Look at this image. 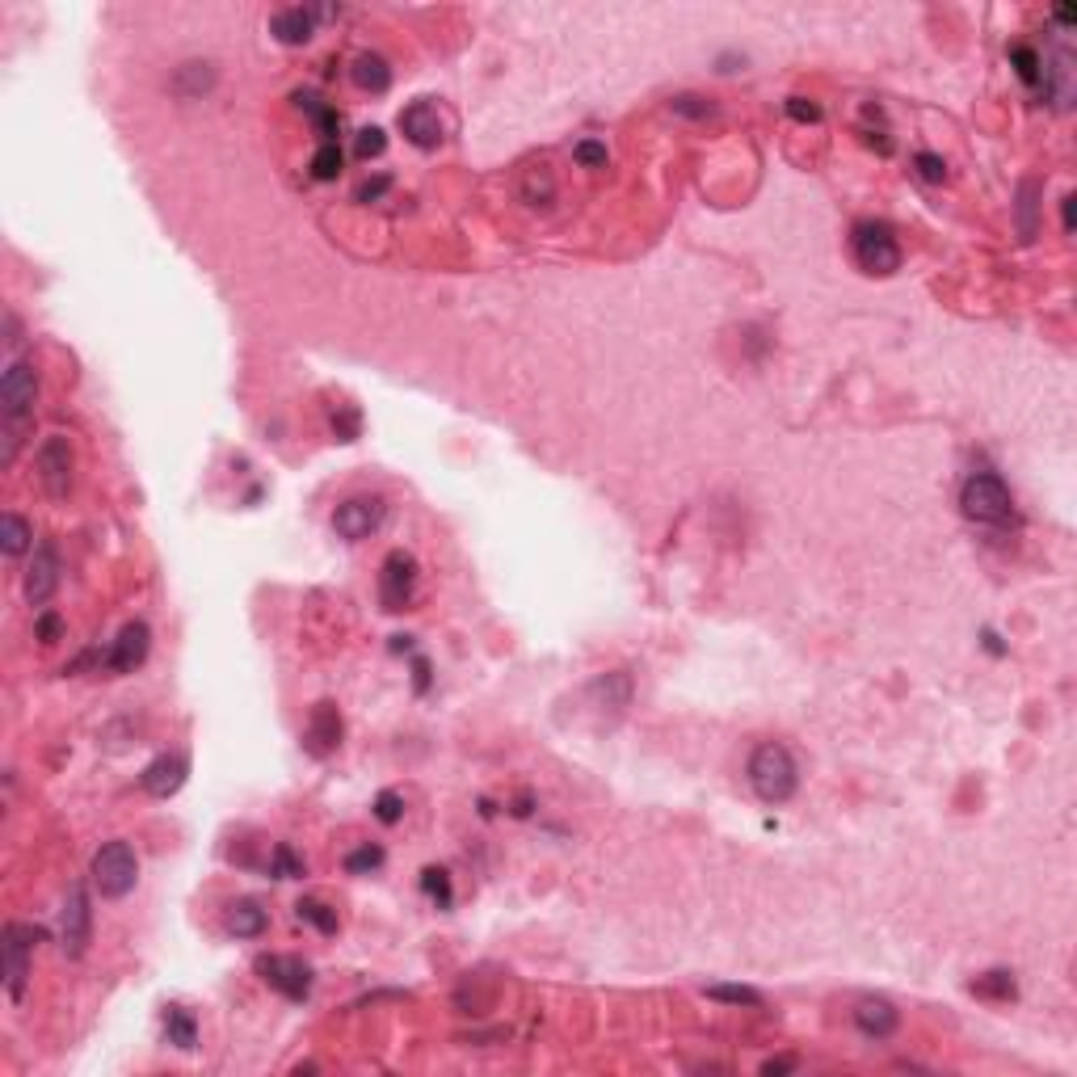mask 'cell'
I'll use <instances>...</instances> for the list:
<instances>
[{"label": "cell", "instance_id": "22", "mask_svg": "<svg viewBox=\"0 0 1077 1077\" xmlns=\"http://www.w3.org/2000/svg\"><path fill=\"white\" fill-rule=\"evenodd\" d=\"M165 1044L190 1052L198 1044V1019L186 1010V1006H169L165 1010Z\"/></svg>", "mask_w": 1077, "mask_h": 1077}, {"label": "cell", "instance_id": "43", "mask_svg": "<svg viewBox=\"0 0 1077 1077\" xmlns=\"http://www.w3.org/2000/svg\"><path fill=\"white\" fill-rule=\"evenodd\" d=\"M1061 215H1065V232H1073V194H1065V202H1061Z\"/></svg>", "mask_w": 1077, "mask_h": 1077}, {"label": "cell", "instance_id": "3", "mask_svg": "<svg viewBox=\"0 0 1077 1077\" xmlns=\"http://www.w3.org/2000/svg\"><path fill=\"white\" fill-rule=\"evenodd\" d=\"M960 510L977 526H1010L1014 522V497L998 472H972L960 484Z\"/></svg>", "mask_w": 1077, "mask_h": 1077}, {"label": "cell", "instance_id": "18", "mask_svg": "<svg viewBox=\"0 0 1077 1077\" xmlns=\"http://www.w3.org/2000/svg\"><path fill=\"white\" fill-rule=\"evenodd\" d=\"M312 30H316V13L303 9V5H291V9H278L270 17V34L278 38L282 47H303L312 43Z\"/></svg>", "mask_w": 1077, "mask_h": 1077}, {"label": "cell", "instance_id": "41", "mask_svg": "<svg viewBox=\"0 0 1077 1077\" xmlns=\"http://www.w3.org/2000/svg\"><path fill=\"white\" fill-rule=\"evenodd\" d=\"M392 190V177H375V181H362L358 186V202H375V198H383Z\"/></svg>", "mask_w": 1077, "mask_h": 1077}, {"label": "cell", "instance_id": "10", "mask_svg": "<svg viewBox=\"0 0 1077 1077\" xmlns=\"http://www.w3.org/2000/svg\"><path fill=\"white\" fill-rule=\"evenodd\" d=\"M383 514H388V505H383V497H350V501H341L337 505V514H333V531L345 539V543H358V539H371L379 526H383Z\"/></svg>", "mask_w": 1077, "mask_h": 1077}, {"label": "cell", "instance_id": "42", "mask_svg": "<svg viewBox=\"0 0 1077 1077\" xmlns=\"http://www.w3.org/2000/svg\"><path fill=\"white\" fill-rule=\"evenodd\" d=\"M787 1069H796V1061H791V1056H783V1061H766V1065H762V1073H787Z\"/></svg>", "mask_w": 1077, "mask_h": 1077}, {"label": "cell", "instance_id": "14", "mask_svg": "<svg viewBox=\"0 0 1077 1077\" xmlns=\"http://www.w3.org/2000/svg\"><path fill=\"white\" fill-rule=\"evenodd\" d=\"M59 585V556H55V543H38L34 547V560L26 568V602L30 606H47L51 594Z\"/></svg>", "mask_w": 1077, "mask_h": 1077}, {"label": "cell", "instance_id": "30", "mask_svg": "<svg viewBox=\"0 0 1077 1077\" xmlns=\"http://www.w3.org/2000/svg\"><path fill=\"white\" fill-rule=\"evenodd\" d=\"M707 998L711 1002H728V1006H762V993L749 989V985H707Z\"/></svg>", "mask_w": 1077, "mask_h": 1077}, {"label": "cell", "instance_id": "44", "mask_svg": "<svg viewBox=\"0 0 1077 1077\" xmlns=\"http://www.w3.org/2000/svg\"><path fill=\"white\" fill-rule=\"evenodd\" d=\"M1052 17H1056V22H1061V26H1073V22H1077V13H1073L1069 5H1065V9H1056Z\"/></svg>", "mask_w": 1077, "mask_h": 1077}, {"label": "cell", "instance_id": "40", "mask_svg": "<svg viewBox=\"0 0 1077 1077\" xmlns=\"http://www.w3.org/2000/svg\"><path fill=\"white\" fill-rule=\"evenodd\" d=\"M1031 194H1035V181H1023V207H1019V215H1023V240L1035 236V202H1031Z\"/></svg>", "mask_w": 1077, "mask_h": 1077}, {"label": "cell", "instance_id": "6", "mask_svg": "<svg viewBox=\"0 0 1077 1077\" xmlns=\"http://www.w3.org/2000/svg\"><path fill=\"white\" fill-rule=\"evenodd\" d=\"M43 939L38 926H22V922H9L5 934H0V955H5V993L9 1002H22L26 998V981H30V955H34V943Z\"/></svg>", "mask_w": 1077, "mask_h": 1077}, {"label": "cell", "instance_id": "5", "mask_svg": "<svg viewBox=\"0 0 1077 1077\" xmlns=\"http://www.w3.org/2000/svg\"><path fill=\"white\" fill-rule=\"evenodd\" d=\"M135 880H139V859H135L131 842L114 838L93 855V888L106 901H123L127 892L135 888Z\"/></svg>", "mask_w": 1077, "mask_h": 1077}, {"label": "cell", "instance_id": "16", "mask_svg": "<svg viewBox=\"0 0 1077 1077\" xmlns=\"http://www.w3.org/2000/svg\"><path fill=\"white\" fill-rule=\"evenodd\" d=\"M186 775H190V762L181 758V754H165V758H156L144 775H139V787H144L148 796H156V800H169L173 791H181Z\"/></svg>", "mask_w": 1077, "mask_h": 1077}, {"label": "cell", "instance_id": "29", "mask_svg": "<svg viewBox=\"0 0 1077 1077\" xmlns=\"http://www.w3.org/2000/svg\"><path fill=\"white\" fill-rule=\"evenodd\" d=\"M303 871H308V863H303L287 842H278L274 855H270V876L274 880H295V876H303Z\"/></svg>", "mask_w": 1077, "mask_h": 1077}, {"label": "cell", "instance_id": "20", "mask_svg": "<svg viewBox=\"0 0 1077 1077\" xmlns=\"http://www.w3.org/2000/svg\"><path fill=\"white\" fill-rule=\"evenodd\" d=\"M291 101H295V106H299V110L308 114L312 123L320 127V144H337V135H341V114L329 106V101L316 97L312 89H299Z\"/></svg>", "mask_w": 1077, "mask_h": 1077}, {"label": "cell", "instance_id": "9", "mask_svg": "<svg viewBox=\"0 0 1077 1077\" xmlns=\"http://www.w3.org/2000/svg\"><path fill=\"white\" fill-rule=\"evenodd\" d=\"M89 934H93V909H89V892L72 884L68 897H64V909H59V947H64L68 960H80L89 947Z\"/></svg>", "mask_w": 1077, "mask_h": 1077}, {"label": "cell", "instance_id": "33", "mask_svg": "<svg viewBox=\"0 0 1077 1077\" xmlns=\"http://www.w3.org/2000/svg\"><path fill=\"white\" fill-rule=\"evenodd\" d=\"M669 110H674L678 118H716V106H711V101H703V97H695V93H682V97H674L669 101Z\"/></svg>", "mask_w": 1077, "mask_h": 1077}, {"label": "cell", "instance_id": "21", "mask_svg": "<svg viewBox=\"0 0 1077 1077\" xmlns=\"http://www.w3.org/2000/svg\"><path fill=\"white\" fill-rule=\"evenodd\" d=\"M350 76H354V85H358V89H367V93H388V85H392L388 59L375 55V51H362V55L354 59Z\"/></svg>", "mask_w": 1077, "mask_h": 1077}, {"label": "cell", "instance_id": "15", "mask_svg": "<svg viewBox=\"0 0 1077 1077\" xmlns=\"http://www.w3.org/2000/svg\"><path fill=\"white\" fill-rule=\"evenodd\" d=\"M400 131L421 152H430V148L442 144V118H438V110L430 106V101H413L409 110H400Z\"/></svg>", "mask_w": 1077, "mask_h": 1077}, {"label": "cell", "instance_id": "38", "mask_svg": "<svg viewBox=\"0 0 1077 1077\" xmlns=\"http://www.w3.org/2000/svg\"><path fill=\"white\" fill-rule=\"evenodd\" d=\"M783 110H787V118H796V123H821V106L808 97H787Z\"/></svg>", "mask_w": 1077, "mask_h": 1077}, {"label": "cell", "instance_id": "31", "mask_svg": "<svg viewBox=\"0 0 1077 1077\" xmlns=\"http://www.w3.org/2000/svg\"><path fill=\"white\" fill-rule=\"evenodd\" d=\"M333 434H337V442H354L362 434V413L354 404H337L333 409Z\"/></svg>", "mask_w": 1077, "mask_h": 1077}, {"label": "cell", "instance_id": "26", "mask_svg": "<svg viewBox=\"0 0 1077 1077\" xmlns=\"http://www.w3.org/2000/svg\"><path fill=\"white\" fill-rule=\"evenodd\" d=\"M295 913H299V922H308V926H316L320 934H337V909L333 905H324V901H316V897H303L299 905H295Z\"/></svg>", "mask_w": 1077, "mask_h": 1077}, {"label": "cell", "instance_id": "13", "mask_svg": "<svg viewBox=\"0 0 1077 1077\" xmlns=\"http://www.w3.org/2000/svg\"><path fill=\"white\" fill-rule=\"evenodd\" d=\"M303 749L312 758H329L341 749V711L333 703H316L312 716H308V728H303Z\"/></svg>", "mask_w": 1077, "mask_h": 1077}, {"label": "cell", "instance_id": "24", "mask_svg": "<svg viewBox=\"0 0 1077 1077\" xmlns=\"http://www.w3.org/2000/svg\"><path fill=\"white\" fill-rule=\"evenodd\" d=\"M1010 64L1019 72V80L1027 89H1044V55L1035 51L1031 43H1014L1010 47Z\"/></svg>", "mask_w": 1077, "mask_h": 1077}, {"label": "cell", "instance_id": "7", "mask_svg": "<svg viewBox=\"0 0 1077 1077\" xmlns=\"http://www.w3.org/2000/svg\"><path fill=\"white\" fill-rule=\"evenodd\" d=\"M257 977L287 1002H308L312 993V968L299 955H257Z\"/></svg>", "mask_w": 1077, "mask_h": 1077}, {"label": "cell", "instance_id": "17", "mask_svg": "<svg viewBox=\"0 0 1077 1077\" xmlns=\"http://www.w3.org/2000/svg\"><path fill=\"white\" fill-rule=\"evenodd\" d=\"M855 1027L867 1035V1040H888V1035L901 1027V1014L888 998H863L855 1006Z\"/></svg>", "mask_w": 1077, "mask_h": 1077}, {"label": "cell", "instance_id": "25", "mask_svg": "<svg viewBox=\"0 0 1077 1077\" xmlns=\"http://www.w3.org/2000/svg\"><path fill=\"white\" fill-rule=\"evenodd\" d=\"M30 543H34L30 522H26L22 514H5V522H0V547H5V556H9V560L26 556V552H30Z\"/></svg>", "mask_w": 1077, "mask_h": 1077}, {"label": "cell", "instance_id": "11", "mask_svg": "<svg viewBox=\"0 0 1077 1077\" xmlns=\"http://www.w3.org/2000/svg\"><path fill=\"white\" fill-rule=\"evenodd\" d=\"M38 480H43L47 497L64 501L72 489V442L64 434H51L38 446Z\"/></svg>", "mask_w": 1077, "mask_h": 1077}, {"label": "cell", "instance_id": "19", "mask_svg": "<svg viewBox=\"0 0 1077 1077\" xmlns=\"http://www.w3.org/2000/svg\"><path fill=\"white\" fill-rule=\"evenodd\" d=\"M266 926H270V913L261 909V901L240 897V901L228 905V930L236 934V939H261Z\"/></svg>", "mask_w": 1077, "mask_h": 1077}, {"label": "cell", "instance_id": "1", "mask_svg": "<svg viewBox=\"0 0 1077 1077\" xmlns=\"http://www.w3.org/2000/svg\"><path fill=\"white\" fill-rule=\"evenodd\" d=\"M34 400H38V367L34 358H13L5 375H0V417H5V451H0V463H13L17 459V446H22V434H26V421L34 413Z\"/></svg>", "mask_w": 1077, "mask_h": 1077}, {"label": "cell", "instance_id": "36", "mask_svg": "<svg viewBox=\"0 0 1077 1077\" xmlns=\"http://www.w3.org/2000/svg\"><path fill=\"white\" fill-rule=\"evenodd\" d=\"M383 148H388V139H383V127H362L358 139H354V156H358V160H371V156H379Z\"/></svg>", "mask_w": 1077, "mask_h": 1077}, {"label": "cell", "instance_id": "34", "mask_svg": "<svg viewBox=\"0 0 1077 1077\" xmlns=\"http://www.w3.org/2000/svg\"><path fill=\"white\" fill-rule=\"evenodd\" d=\"M404 817V796L400 791H379L375 796V821L379 825H396Z\"/></svg>", "mask_w": 1077, "mask_h": 1077}, {"label": "cell", "instance_id": "39", "mask_svg": "<svg viewBox=\"0 0 1077 1077\" xmlns=\"http://www.w3.org/2000/svg\"><path fill=\"white\" fill-rule=\"evenodd\" d=\"M34 636L43 640V644H55L59 636H64V619H59L55 611H43V615H38V623H34Z\"/></svg>", "mask_w": 1077, "mask_h": 1077}, {"label": "cell", "instance_id": "32", "mask_svg": "<svg viewBox=\"0 0 1077 1077\" xmlns=\"http://www.w3.org/2000/svg\"><path fill=\"white\" fill-rule=\"evenodd\" d=\"M421 888L438 901V909H451V876H446L442 867H425L421 871Z\"/></svg>", "mask_w": 1077, "mask_h": 1077}, {"label": "cell", "instance_id": "4", "mask_svg": "<svg viewBox=\"0 0 1077 1077\" xmlns=\"http://www.w3.org/2000/svg\"><path fill=\"white\" fill-rule=\"evenodd\" d=\"M850 253H855V261H859V270H863V274L888 278V274H897V270H901L897 232H892L884 219H863V223H855V232H850Z\"/></svg>", "mask_w": 1077, "mask_h": 1077}, {"label": "cell", "instance_id": "28", "mask_svg": "<svg viewBox=\"0 0 1077 1077\" xmlns=\"http://www.w3.org/2000/svg\"><path fill=\"white\" fill-rule=\"evenodd\" d=\"M383 846H375V842H367V846H358V850H350V855H345V871H350V876H371V871H379L383 867Z\"/></svg>", "mask_w": 1077, "mask_h": 1077}, {"label": "cell", "instance_id": "27", "mask_svg": "<svg viewBox=\"0 0 1077 1077\" xmlns=\"http://www.w3.org/2000/svg\"><path fill=\"white\" fill-rule=\"evenodd\" d=\"M341 169H345V152L337 144H320L312 152V177L316 181H337Z\"/></svg>", "mask_w": 1077, "mask_h": 1077}, {"label": "cell", "instance_id": "37", "mask_svg": "<svg viewBox=\"0 0 1077 1077\" xmlns=\"http://www.w3.org/2000/svg\"><path fill=\"white\" fill-rule=\"evenodd\" d=\"M577 156V165L585 169H606V144H598V139H581V144L573 148Z\"/></svg>", "mask_w": 1077, "mask_h": 1077}, {"label": "cell", "instance_id": "8", "mask_svg": "<svg viewBox=\"0 0 1077 1077\" xmlns=\"http://www.w3.org/2000/svg\"><path fill=\"white\" fill-rule=\"evenodd\" d=\"M417 598V560L409 552H392L388 560H383L379 568V602H383V611H409Z\"/></svg>", "mask_w": 1077, "mask_h": 1077}, {"label": "cell", "instance_id": "12", "mask_svg": "<svg viewBox=\"0 0 1077 1077\" xmlns=\"http://www.w3.org/2000/svg\"><path fill=\"white\" fill-rule=\"evenodd\" d=\"M148 653H152V632H148V623L135 619L106 648V669H110V674H135V669L148 661Z\"/></svg>", "mask_w": 1077, "mask_h": 1077}, {"label": "cell", "instance_id": "23", "mask_svg": "<svg viewBox=\"0 0 1077 1077\" xmlns=\"http://www.w3.org/2000/svg\"><path fill=\"white\" fill-rule=\"evenodd\" d=\"M968 989L977 993V998H989V1002H1014V998H1019L1014 972H1006V968H989V972H981V977L972 981Z\"/></svg>", "mask_w": 1077, "mask_h": 1077}, {"label": "cell", "instance_id": "35", "mask_svg": "<svg viewBox=\"0 0 1077 1077\" xmlns=\"http://www.w3.org/2000/svg\"><path fill=\"white\" fill-rule=\"evenodd\" d=\"M913 169H918V177L930 181V186H943V181H947L943 156H934V152H918V156H913Z\"/></svg>", "mask_w": 1077, "mask_h": 1077}, {"label": "cell", "instance_id": "2", "mask_svg": "<svg viewBox=\"0 0 1077 1077\" xmlns=\"http://www.w3.org/2000/svg\"><path fill=\"white\" fill-rule=\"evenodd\" d=\"M745 779L749 787H754V796L770 808H779L787 804L791 796H796V787H800V766L796 758H791V749L779 745V741H762L754 754H749V766H745Z\"/></svg>", "mask_w": 1077, "mask_h": 1077}]
</instances>
